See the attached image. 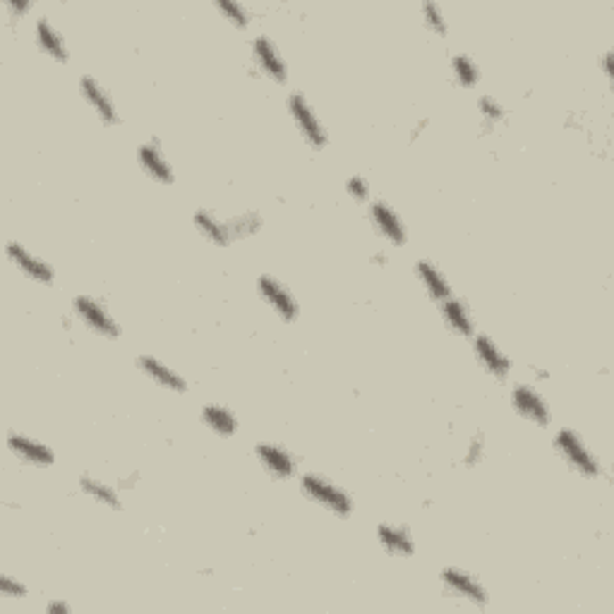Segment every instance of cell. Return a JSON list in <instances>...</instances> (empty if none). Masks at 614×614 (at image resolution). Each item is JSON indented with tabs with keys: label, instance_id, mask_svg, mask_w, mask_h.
<instances>
[{
	"label": "cell",
	"instance_id": "1",
	"mask_svg": "<svg viewBox=\"0 0 614 614\" xmlns=\"http://www.w3.org/2000/svg\"><path fill=\"white\" fill-rule=\"evenodd\" d=\"M300 490L307 499H312L315 504L324 507L338 519H348L353 514V497L327 477L307 473V476L300 477Z\"/></svg>",
	"mask_w": 614,
	"mask_h": 614
},
{
	"label": "cell",
	"instance_id": "2",
	"mask_svg": "<svg viewBox=\"0 0 614 614\" xmlns=\"http://www.w3.org/2000/svg\"><path fill=\"white\" fill-rule=\"evenodd\" d=\"M554 449L561 453V459L567 460L568 469H574L578 476L584 477H600L602 476V463L595 453L585 446L581 435L574 430H560L554 435Z\"/></svg>",
	"mask_w": 614,
	"mask_h": 614
},
{
	"label": "cell",
	"instance_id": "3",
	"mask_svg": "<svg viewBox=\"0 0 614 614\" xmlns=\"http://www.w3.org/2000/svg\"><path fill=\"white\" fill-rule=\"evenodd\" d=\"M288 113H291L293 123L298 128V132L303 135L307 145L312 149H324L327 142H329V135H327V128L319 120V115L312 108V104L307 101L305 94L293 92L288 96Z\"/></svg>",
	"mask_w": 614,
	"mask_h": 614
},
{
	"label": "cell",
	"instance_id": "4",
	"mask_svg": "<svg viewBox=\"0 0 614 614\" xmlns=\"http://www.w3.org/2000/svg\"><path fill=\"white\" fill-rule=\"evenodd\" d=\"M72 312L79 317V322L85 324L87 329L99 334L104 338H118L120 336V327L115 322L106 307L101 305L99 300L92 295H77L72 300Z\"/></svg>",
	"mask_w": 614,
	"mask_h": 614
},
{
	"label": "cell",
	"instance_id": "5",
	"mask_svg": "<svg viewBox=\"0 0 614 614\" xmlns=\"http://www.w3.org/2000/svg\"><path fill=\"white\" fill-rule=\"evenodd\" d=\"M439 581H442V585H444L446 591L452 593L453 598L469 600L470 605L476 607H485L490 602V593H487V588L477 581L476 576L469 574V571H463V568H444V571L439 574Z\"/></svg>",
	"mask_w": 614,
	"mask_h": 614
},
{
	"label": "cell",
	"instance_id": "6",
	"mask_svg": "<svg viewBox=\"0 0 614 614\" xmlns=\"http://www.w3.org/2000/svg\"><path fill=\"white\" fill-rule=\"evenodd\" d=\"M257 291H260L261 300H264L286 324L295 322L300 317L298 300L293 298V293L288 291L277 277L261 274V277L257 278Z\"/></svg>",
	"mask_w": 614,
	"mask_h": 614
},
{
	"label": "cell",
	"instance_id": "7",
	"mask_svg": "<svg viewBox=\"0 0 614 614\" xmlns=\"http://www.w3.org/2000/svg\"><path fill=\"white\" fill-rule=\"evenodd\" d=\"M511 406L521 418H526L528 422H535L540 427H547L550 420H552L545 396L537 389H533V386H528V384H516L511 389Z\"/></svg>",
	"mask_w": 614,
	"mask_h": 614
},
{
	"label": "cell",
	"instance_id": "8",
	"mask_svg": "<svg viewBox=\"0 0 614 614\" xmlns=\"http://www.w3.org/2000/svg\"><path fill=\"white\" fill-rule=\"evenodd\" d=\"M5 253H8V260L12 261V264H15V267L20 269L27 278L37 281V284H54V278H55L54 267H51L48 261L41 260L38 254L27 250L22 243L10 240L8 245H5Z\"/></svg>",
	"mask_w": 614,
	"mask_h": 614
},
{
	"label": "cell",
	"instance_id": "9",
	"mask_svg": "<svg viewBox=\"0 0 614 614\" xmlns=\"http://www.w3.org/2000/svg\"><path fill=\"white\" fill-rule=\"evenodd\" d=\"M8 449L15 459L24 460L29 466H37V469H51L55 463V453L51 446L29 437V435H22V432H8Z\"/></svg>",
	"mask_w": 614,
	"mask_h": 614
},
{
	"label": "cell",
	"instance_id": "10",
	"mask_svg": "<svg viewBox=\"0 0 614 614\" xmlns=\"http://www.w3.org/2000/svg\"><path fill=\"white\" fill-rule=\"evenodd\" d=\"M473 353H476L477 362L483 365V369L487 375H492L494 379H507L511 375V361L509 355L499 348V344L487 334H476L473 336Z\"/></svg>",
	"mask_w": 614,
	"mask_h": 614
},
{
	"label": "cell",
	"instance_id": "11",
	"mask_svg": "<svg viewBox=\"0 0 614 614\" xmlns=\"http://www.w3.org/2000/svg\"><path fill=\"white\" fill-rule=\"evenodd\" d=\"M369 219L375 223L377 233H379L386 243H392L394 247L406 245V223L401 221V216L396 214V209H394L392 204H386L384 200L372 202V204H369Z\"/></svg>",
	"mask_w": 614,
	"mask_h": 614
},
{
	"label": "cell",
	"instance_id": "12",
	"mask_svg": "<svg viewBox=\"0 0 614 614\" xmlns=\"http://www.w3.org/2000/svg\"><path fill=\"white\" fill-rule=\"evenodd\" d=\"M79 92H82L87 104L92 106V111L96 113V118H99L101 123L104 125L120 123V115H118V108H115L111 94L104 89V85H101L96 77H92V75L82 77V82H79Z\"/></svg>",
	"mask_w": 614,
	"mask_h": 614
},
{
	"label": "cell",
	"instance_id": "13",
	"mask_svg": "<svg viewBox=\"0 0 614 614\" xmlns=\"http://www.w3.org/2000/svg\"><path fill=\"white\" fill-rule=\"evenodd\" d=\"M254 456L260 460V466L267 470L269 476L277 480H291L298 470V460L291 452H286L284 446L277 444H260L254 449Z\"/></svg>",
	"mask_w": 614,
	"mask_h": 614
},
{
	"label": "cell",
	"instance_id": "14",
	"mask_svg": "<svg viewBox=\"0 0 614 614\" xmlns=\"http://www.w3.org/2000/svg\"><path fill=\"white\" fill-rule=\"evenodd\" d=\"M253 58H254V62H257V68H260L269 79H274V82H278V85H284L288 70H286L284 58H281L277 44H274L271 38L269 37L254 38Z\"/></svg>",
	"mask_w": 614,
	"mask_h": 614
},
{
	"label": "cell",
	"instance_id": "15",
	"mask_svg": "<svg viewBox=\"0 0 614 614\" xmlns=\"http://www.w3.org/2000/svg\"><path fill=\"white\" fill-rule=\"evenodd\" d=\"M137 159H139V166L145 169L146 176L154 178L156 183H162V185L176 183V173H173V169H170L169 159H166V154L162 152V146H159L156 139L139 145Z\"/></svg>",
	"mask_w": 614,
	"mask_h": 614
},
{
	"label": "cell",
	"instance_id": "16",
	"mask_svg": "<svg viewBox=\"0 0 614 614\" xmlns=\"http://www.w3.org/2000/svg\"><path fill=\"white\" fill-rule=\"evenodd\" d=\"M137 365L154 384H159L163 389H169V392L173 394L187 392V382H185L183 377L178 375L173 368H169L166 362L159 361V358H154V355H139Z\"/></svg>",
	"mask_w": 614,
	"mask_h": 614
},
{
	"label": "cell",
	"instance_id": "17",
	"mask_svg": "<svg viewBox=\"0 0 614 614\" xmlns=\"http://www.w3.org/2000/svg\"><path fill=\"white\" fill-rule=\"evenodd\" d=\"M439 312L444 317L446 327L459 334V336H476V322H473V315H470L469 305L459 298H446L439 303Z\"/></svg>",
	"mask_w": 614,
	"mask_h": 614
},
{
	"label": "cell",
	"instance_id": "18",
	"mask_svg": "<svg viewBox=\"0 0 614 614\" xmlns=\"http://www.w3.org/2000/svg\"><path fill=\"white\" fill-rule=\"evenodd\" d=\"M377 540H379V545L386 552L396 554V557H411V554H415V537L403 526L379 523L377 526Z\"/></svg>",
	"mask_w": 614,
	"mask_h": 614
},
{
	"label": "cell",
	"instance_id": "19",
	"mask_svg": "<svg viewBox=\"0 0 614 614\" xmlns=\"http://www.w3.org/2000/svg\"><path fill=\"white\" fill-rule=\"evenodd\" d=\"M34 38H37V46L48 55L54 58L55 62H68L70 54L68 46H65V38L54 24L48 22L46 17H38L37 24H34Z\"/></svg>",
	"mask_w": 614,
	"mask_h": 614
},
{
	"label": "cell",
	"instance_id": "20",
	"mask_svg": "<svg viewBox=\"0 0 614 614\" xmlns=\"http://www.w3.org/2000/svg\"><path fill=\"white\" fill-rule=\"evenodd\" d=\"M415 274H418V278H420L422 288L427 291V295H430L437 305L442 303V300L452 298L453 295L452 284L446 281V277L442 274V269H439L435 261L420 260L418 264H415Z\"/></svg>",
	"mask_w": 614,
	"mask_h": 614
},
{
	"label": "cell",
	"instance_id": "21",
	"mask_svg": "<svg viewBox=\"0 0 614 614\" xmlns=\"http://www.w3.org/2000/svg\"><path fill=\"white\" fill-rule=\"evenodd\" d=\"M195 226H197V230H200L202 236H204L212 245L228 247L230 243H233L228 221L219 219V216H216L214 212H209V209H200V212L195 214Z\"/></svg>",
	"mask_w": 614,
	"mask_h": 614
},
{
	"label": "cell",
	"instance_id": "22",
	"mask_svg": "<svg viewBox=\"0 0 614 614\" xmlns=\"http://www.w3.org/2000/svg\"><path fill=\"white\" fill-rule=\"evenodd\" d=\"M79 490L85 492L87 497L96 499L99 504H104V507L108 509H115V511H120L123 509V502H120V492L115 490L113 485L104 483V480H96V477L92 476H79Z\"/></svg>",
	"mask_w": 614,
	"mask_h": 614
},
{
	"label": "cell",
	"instance_id": "23",
	"mask_svg": "<svg viewBox=\"0 0 614 614\" xmlns=\"http://www.w3.org/2000/svg\"><path fill=\"white\" fill-rule=\"evenodd\" d=\"M202 422L207 425L209 430L216 432L219 437H233L238 432V418L233 411L223 406H204L202 408Z\"/></svg>",
	"mask_w": 614,
	"mask_h": 614
},
{
	"label": "cell",
	"instance_id": "24",
	"mask_svg": "<svg viewBox=\"0 0 614 614\" xmlns=\"http://www.w3.org/2000/svg\"><path fill=\"white\" fill-rule=\"evenodd\" d=\"M452 75L456 85L463 89H473L480 82V68L469 54H456L452 58Z\"/></svg>",
	"mask_w": 614,
	"mask_h": 614
},
{
	"label": "cell",
	"instance_id": "25",
	"mask_svg": "<svg viewBox=\"0 0 614 614\" xmlns=\"http://www.w3.org/2000/svg\"><path fill=\"white\" fill-rule=\"evenodd\" d=\"M264 226V219L257 212H243V214L228 219V228L233 240L236 238H250L254 233H260Z\"/></svg>",
	"mask_w": 614,
	"mask_h": 614
},
{
	"label": "cell",
	"instance_id": "26",
	"mask_svg": "<svg viewBox=\"0 0 614 614\" xmlns=\"http://www.w3.org/2000/svg\"><path fill=\"white\" fill-rule=\"evenodd\" d=\"M216 8H219V12H223V17H226L233 27H238V29H247L250 22H253L250 10H247L245 5H240V3H233V0H219V3H216Z\"/></svg>",
	"mask_w": 614,
	"mask_h": 614
},
{
	"label": "cell",
	"instance_id": "27",
	"mask_svg": "<svg viewBox=\"0 0 614 614\" xmlns=\"http://www.w3.org/2000/svg\"><path fill=\"white\" fill-rule=\"evenodd\" d=\"M422 22H425V27H427L432 34H437V37H446V31H449L444 12H442V8L435 5V3H425V5H422Z\"/></svg>",
	"mask_w": 614,
	"mask_h": 614
},
{
	"label": "cell",
	"instance_id": "28",
	"mask_svg": "<svg viewBox=\"0 0 614 614\" xmlns=\"http://www.w3.org/2000/svg\"><path fill=\"white\" fill-rule=\"evenodd\" d=\"M477 111L483 115L485 123L499 125L507 120V108L502 106L494 96H480V99H477Z\"/></svg>",
	"mask_w": 614,
	"mask_h": 614
},
{
	"label": "cell",
	"instance_id": "29",
	"mask_svg": "<svg viewBox=\"0 0 614 614\" xmlns=\"http://www.w3.org/2000/svg\"><path fill=\"white\" fill-rule=\"evenodd\" d=\"M483 456H485V437L483 435H473L469 446H466V453H463V463H466L469 469H473V466H477V463L483 460Z\"/></svg>",
	"mask_w": 614,
	"mask_h": 614
},
{
	"label": "cell",
	"instance_id": "30",
	"mask_svg": "<svg viewBox=\"0 0 614 614\" xmlns=\"http://www.w3.org/2000/svg\"><path fill=\"white\" fill-rule=\"evenodd\" d=\"M0 595L3 598H27L29 595V591H27V585L20 584L17 578H12V576L3 574L0 576Z\"/></svg>",
	"mask_w": 614,
	"mask_h": 614
},
{
	"label": "cell",
	"instance_id": "31",
	"mask_svg": "<svg viewBox=\"0 0 614 614\" xmlns=\"http://www.w3.org/2000/svg\"><path fill=\"white\" fill-rule=\"evenodd\" d=\"M345 190L353 197L355 202H368L369 200V183L362 176H353L345 183Z\"/></svg>",
	"mask_w": 614,
	"mask_h": 614
},
{
	"label": "cell",
	"instance_id": "32",
	"mask_svg": "<svg viewBox=\"0 0 614 614\" xmlns=\"http://www.w3.org/2000/svg\"><path fill=\"white\" fill-rule=\"evenodd\" d=\"M5 8L12 12V17H22L31 10V3H27V0H5Z\"/></svg>",
	"mask_w": 614,
	"mask_h": 614
},
{
	"label": "cell",
	"instance_id": "33",
	"mask_svg": "<svg viewBox=\"0 0 614 614\" xmlns=\"http://www.w3.org/2000/svg\"><path fill=\"white\" fill-rule=\"evenodd\" d=\"M70 610H72V607H70L68 602H65V600H48V602H46V612L48 614H58V612L65 614V612H70Z\"/></svg>",
	"mask_w": 614,
	"mask_h": 614
},
{
	"label": "cell",
	"instance_id": "34",
	"mask_svg": "<svg viewBox=\"0 0 614 614\" xmlns=\"http://www.w3.org/2000/svg\"><path fill=\"white\" fill-rule=\"evenodd\" d=\"M427 123H430V120H427V118H425V120H420V123L415 125V128H413V132H411V139H418V137H420V132L425 130V128H427Z\"/></svg>",
	"mask_w": 614,
	"mask_h": 614
},
{
	"label": "cell",
	"instance_id": "35",
	"mask_svg": "<svg viewBox=\"0 0 614 614\" xmlns=\"http://www.w3.org/2000/svg\"><path fill=\"white\" fill-rule=\"evenodd\" d=\"M610 62H612V54L607 51V54L602 55V70H605V77L612 75V70H610Z\"/></svg>",
	"mask_w": 614,
	"mask_h": 614
},
{
	"label": "cell",
	"instance_id": "36",
	"mask_svg": "<svg viewBox=\"0 0 614 614\" xmlns=\"http://www.w3.org/2000/svg\"><path fill=\"white\" fill-rule=\"evenodd\" d=\"M533 375H535V379H540V382H547V379H550V372H547V369L535 368L533 369Z\"/></svg>",
	"mask_w": 614,
	"mask_h": 614
},
{
	"label": "cell",
	"instance_id": "37",
	"mask_svg": "<svg viewBox=\"0 0 614 614\" xmlns=\"http://www.w3.org/2000/svg\"><path fill=\"white\" fill-rule=\"evenodd\" d=\"M372 261H375V264H386V254H382V253L375 254V257H372Z\"/></svg>",
	"mask_w": 614,
	"mask_h": 614
}]
</instances>
